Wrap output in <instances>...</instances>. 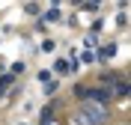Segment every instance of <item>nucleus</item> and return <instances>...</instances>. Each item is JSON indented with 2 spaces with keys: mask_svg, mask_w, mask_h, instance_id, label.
I'll return each mask as SVG.
<instances>
[{
  "mask_svg": "<svg viewBox=\"0 0 131 125\" xmlns=\"http://www.w3.org/2000/svg\"><path fill=\"white\" fill-rule=\"evenodd\" d=\"M12 83H15V75H3V77H0V95H3Z\"/></svg>",
  "mask_w": 131,
  "mask_h": 125,
  "instance_id": "39448f33",
  "label": "nucleus"
},
{
  "mask_svg": "<svg viewBox=\"0 0 131 125\" xmlns=\"http://www.w3.org/2000/svg\"><path fill=\"white\" fill-rule=\"evenodd\" d=\"M101 81H104V83H113V81H119V75H116V72H104Z\"/></svg>",
  "mask_w": 131,
  "mask_h": 125,
  "instance_id": "9b49d317",
  "label": "nucleus"
},
{
  "mask_svg": "<svg viewBox=\"0 0 131 125\" xmlns=\"http://www.w3.org/2000/svg\"><path fill=\"white\" fill-rule=\"evenodd\" d=\"M74 95L83 101H98V104H110L113 98V89L110 86H92V89H83V86H74Z\"/></svg>",
  "mask_w": 131,
  "mask_h": 125,
  "instance_id": "f03ea898",
  "label": "nucleus"
},
{
  "mask_svg": "<svg viewBox=\"0 0 131 125\" xmlns=\"http://www.w3.org/2000/svg\"><path fill=\"white\" fill-rule=\"evenodd\" d=\"M107 119V104H98V101H86L81 107V122L86 125H101Z\"/></svg>",
  "mask_w": 131,
  "mask_h": 125,
  "instance_id": "f257e3e1",
  "label": "nucleus"
},
{
  "mask_svg": "<svg viewBox=\"0 0 131 125\" xmlns=\"http://www.w3.org/2000/svg\"><path fill=\"white\" fill-rule=\"evenodd\" d=\"M113 95H128V81H116V89Z\"/></svg>",
  "mask_w": 131,
  "mask_h": 125,
  "instance_id": "423d86ee",
  "label": "nucleus"
},
{
  "mask_svg": "<svg viewBox=\"0 0 131 125\" xmlns=\"http://www.w3.org/2000/svg\"><path fill=\"white\" fill-rule=\"evenodd\" d=\"M21 72H24V63H15V66H12V72H9V75H21Z\"/></svg>",
  "mask_w": 131,
  "mask_h": 125,
  "instance_id": "ddd939ff",
  "label": "nucleus"
},
{
  "mask_svg": "<svg viewBox=\"0 0 131 125\" xmlns=\"http://www.w3.org/2000/svg\"><path fill=\"white\" fill-rule=\"evenodd\" d=\"M60 18H63V15H60V9L54 6V9H48V15H45V21H60Z\"/></svg>",
  "mask_w": 131,
  "mask_h": 125,
  "instance_id": "1a4fd4ad",
  "label": "nucleus"
},
{
  "mask_svg": "<svg viewBox=\"0 0 131 125\" xmlns=\"http://www.w3.org/2000/svg\"><path fill=\"white\" fill-rule=\"evenodd\" d=\"M81 63L92 66V63H95V54H92V51H83V54H81Z\"/></svg>",
  "mask_w": 131,
  "mask_h": 125,
  "instance_id": "0eeeda50",
  "label": "nucleus"
},
{
  "mask_svg": "<svg viewBox=\"0 0 131 125\" xmlns=\"http://www.w3.org/2000/svg\"><path fill=\"white\" fill-rule=\"evenodd\" d=\"M113 54H116V45L110 42V45H104V48L95 54V60H107V57H113Z\"/></svg>",
  "mask_w": 131,
  "mask_h": 125,
  "instance_id": "20e7f679",
  "label": "nucleus"
},
{
  "mask_svg": "<svg viewBox=\"0 0 131 125\" xmlns=\"http://www.w3.org/2000/svg\"><path fill=\"white\" fill-rule=\"evenodd\" d=\"M51 116H54V107L48 104V107H45V113H42V125H48V122H51Z\"/></svg>",
  "mask_w": 131,
  "mask_h": 125,
  "instance_id": "9d476101",
  "label": "nucleus"
},
{
  "mask_svg": "<svg viewBox=\"0 0 131 125\" xmlns=\"http://www.w3.org/2000/svg\"><path fill=\"white\" fill-rule=\"evenodd\" d=\"M54 72H57V75H69V72H72V63H69V60H57V63H54Z\"/></svg>",
  "mask_w": 131,
  "mask_h": 125,
  "instance_id": "7ed1b4c3",
  "label": "nucleus"
},
{
  "mask_svg": "<svg viewBox=\"0 0 131 125\" xmlns=\"http://www.w3.org/2000/svg\"><path fill=\"white\" fill-rule=\"evenodd\" d=\"M57 86H60L57 81H48L45 86H42V89H45V95H54V92H57Z\"/></svg>",
  "mask_w": 131,
  "mask_h": 125,
  "instance_id": "6e6552de",
  "label": "nucleus"
},
{
  "mask_svg": "<svg viewBox=\"0 0 131 125\" xmlns=\"http://www.w3.org/2000/svg\"><path fill=\"white\" fill-rule=\"evenodd\" d=\"M86 45H90V48H92V45H98V33H90V36H86Z\"/></svg>",
  "mask_w": 131,
  "mask_h": 125,
  "instance_id": "f8f14e48",
  "label": "nucleus"
}]
</instances>
